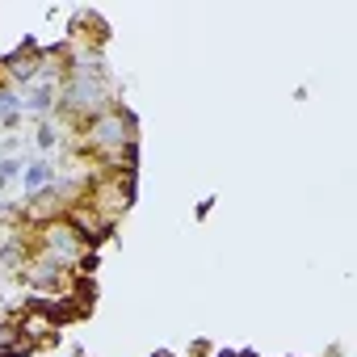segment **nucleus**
Segmentation results:
<instances>
[{"label":"nucleus","instance_id":"obj_1","mask_svg":"<svg viewBox=\"0 0 357 357\" xmlns=\"http://www.w3.org/2000/svg\"><path fill=\"white\" fill-rule=\"evenodd\" d=\"M135 143V118L122 105H109L105 114H97L93 122H84V147L93 151H109V160L118 164V151Z\"/></svg>","mask_w":357,"mask_h":357},{"label":"nucleus","instance_id":"obj_2","mask_svg":"<svg viewBox=\"0 0 357 357\" xmlns=\"http://www.w3.org/2000/svg\"><path fill=\"white\" fill-rule=\"evenodd\" d=\"M55 181V168L47 164V160H38V164H26V172H22V185H26V194H38V190H47Z\"/></svg>","mask_w":357,"mask_h":357},{"label":"nucleus","instance_id":"obj_3","mask_svg":"<svg viewBox=\"0 0 357 357\" xmlns=\"http://www.w3.org/2000/svg\"><path fill=\"white\" fill-rule=\"evenodd\" d=\"M26 105H30V109H34V114H47V109H51V105H55V84H51V80H43V84H38V89H34V97H30V101H26Z\"/></svg>","mask_w":357,"mask_h":357},{"label":"nucleus","instance_id":"obj_4","mask_svg":"<svg viewBox=\"0 0 357 357\" xmlns=\"http://www.w3.org/2000/svg\"><path fill=\"white\" fill-rule=\"evenodd\" d=\"M22 172H26L22 160H13V155H9V160H0V181H13V176H22Z\"/></svg>","mask_w":357,"mask_h":357},{"label":"nucleus","instance_id":"obj_5","mask_svg":"<svg viewBox=\"0 0 357 357\" xmlns=\"http://www.w3.org/2000/svg\"><path fill=\"white\" fill-rule=\"evenodd\" d=\"M55 143H59V135H55V126H51V122H43V126H38V147H43V151H51Z\"/></svg>","mask_w":357,"mask_h":357},{"label":"nucleus","instance_id":"obj_6","mask_svg":"<svg viewBox=\"0 0 357 357\" xmlns=\"http://www.w3.org/2000/svg\"><path fill=\"white\" fill-rule=\"evenodd\" d=\"M190 353H194V357H211V340H194Z\"/></svg>","mask_w":357,"mask_h":357},{"label":"nucleus","instance_id":"obj_7","mask_svg":"<svg viewBox=\"0 0 357 357\" xmlns=\"http://www.w3.org/2000/svg\"><path fill=\"white\" fill-rule=\"evenodd\" d=\"M236 357H261V353H257V349H240Z\"/></svg>","mask_w":357,"mask_h":357},{"label":"nucleus","instance_id":"obj_8","mask_svg":"<svg viewBox=\"0 0 357 357\" xmlns=\"http://www.w3.org/2000/svg\"><path fill=\"white\" fill-rule=\"evenodd\" d=\"M211 357H236V353H231V349H219V353H211Z\"/></svg>","mask_w":357,"mask_h":357},{"label":"nucleus","instance_id":"obj_9","mask_svg":"<svg viewBox=\"0 0 357 357\" xmlns=\"http://www.w3.org/2000/svg\"><path fill=\"white\" fill-rule=\"evenodd\" d=\"M151 357H172V353H168V349H155V353H151Z\"/></svg>","mask_w":357,"mask_h":357},{"label":"nucleus","instance_id":"obj_10","mask_svg":"<svg viewBox=\"0 0 357 357\" xmlns=\"http://www.w3.org/2000/svg\"><path fill=\"white\" fill-rule=\"evenodd\" d=\"M0 211H9V206H5V202H0Z\"/></svg>","mask_w":357,"mask_h":357}]
</instances>
